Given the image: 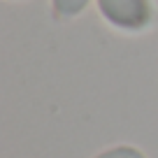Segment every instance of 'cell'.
Here are the masks:
<instances>
[{
	"label": "cell",
	"instance_id": "6da1fadb",
	"mask_svg": "<svg viewBox=\"0 0 158 158\" xmlns=\"http://www.w3.org/2000/svg\"><path fill=\"white\" fill-rule=\"evenodd\" d=\"M98 7L109 23L126 30H137L151 21L149 0H98Z\"/></svg>",
	"mask_w": 158,
	"mask_h": 158
},
{
	"label": "cell",
	"instance_id": "7a4b0ae2",
	"mask_svg": "<svg viewBox=\"0 0 158 158\" xmlns=\"http://www.w3.org/2000/svg\"><path fill=\"white\" fill-rule=\"evenodd\" d=\"M86 2H89V0H54V7L58 10V14L70 16V14H77V12H81Z\"/></svg>",
	"mask_w": 158,
	"mask_h": 158
},
{
	"label": "cell",
	"instance_id": "3957f363",
	"mask_svg": "<svg viewBox=\"0 0 158 158\" xmlns=\"http://www.w3.org/2000/svg\"><path fill=\"white\" fill-rule=\"evenodd\" d=\"M98 158H142L135 149H114V151H107Z\"/></svg>",
	"mask_w": 158,
	"mask_h": 158
}]
</instances>
